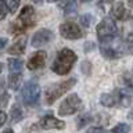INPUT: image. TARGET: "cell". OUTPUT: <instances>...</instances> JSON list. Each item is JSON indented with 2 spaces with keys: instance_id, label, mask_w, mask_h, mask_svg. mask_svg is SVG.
<instances>
[{
  "instance_id": "obj_1",
  "label": "cell",
  "mask_w": 133,
  "mask_h": 133,
  "mask_svg": "<svg viewBox=\"0 0 133 133\" xmlns=\"http://www.w3.org/2000/svg\"><path fill=\"white\" fill-rule=\"evenodd\" d=\"M78 56L75 54L71 49H62L58 51V54L56 56V60L53 61L51 65V71L56 72L57 75H66L72 69L74 64L76 62Z\"/></svg>"
},
{
  "instance_id": "obj_2",
  "label": "cell",
  "mask_w": 133,
  "mask_h": 133,
  "mask_svg": "<svg viewBox=\"0 0 133 133\" xmlns=\"http://www.w3.org/2000/svg\"><path fill=\"white\" fill-rule=\"evenodd\" d=\"M35 10H33L32 6H25L22 10H21L19 15L15 18V21L12 22V25L10 26V32L14 33V35H18V33H25L28 29H31L33 25H35Z\"/></svg>"
},
{
  "instance_id": "obj_3",
  "label": "cell",
  "mask_w": 133,
  "mask_h": 133,
  "mask_svg": "<svg viewBox=\"0 0 133 133\" xmlns=\"http://www.w3.org/2000/svg\"><path fill=\"white\" fill-rule=\"evenodd\" d=\"M76 85V78H68L62 82H58V83H54V85H50L44 91V100L46 103L49 104H53L57 98H60L62 94H65L69 89Z\"/></svg>"
},
{
  "instance_id": "obj_4",
  "label": "cell",
  "mask_w": 133,
  "mask_h": 133,
  "mask_svg": "<svg viewBox=\"0 0 133 133\" xmlns=\"http://www.w3.org/2000/svg\"><path fill=\"white\" fill-rule=\"evenodd\" d=\"M96 32H97V37H98L100 43L108 44L114 40V37L116 35H118V26H116L115 21L112 19L111 17H107V18H104L101 22L97 25Z\"/></svg>"
},
{
  "instance_id": "obj_5",
  "label": "cell",
  "mask_w": 133,
  "mask_h": 133,
  "mask_svg": "<svg viewBox=\"0 0 133 133\" xmlns=\"http://www.w3.org/2000/svg\"><path fill=\"white\" fill-rule=\"evenodd\" d=\"M21 98L29 107L37 105L39 104V98H40V86L35 81L26 82L24 85L22 90H21Z\"/></svg>"
},
{
  "instance_id": "obj_6",
  "label": "cell",
  "mask_w": 133,
  "mask_h": 133,
  "mask_svg": "<svg viewBox=\"0 0 133 133\" xmlns=\"http://www.w3.org/2000/svg\"><path fill=\"white\" fill-rule=\"evenodd\" d=\"M82 108V100L78 94H69L66 96V98L60 104L58 107V115L66 116V115H72L75 112H78Z\"/></svg>"
},
{
  "instance_id": "obj_7",
  "label": "cell",
  "mask_w": 133,
  "mask_h": 133,
  "mask_svg": "<svg viewBox=\"0 0 133 133\" xmlns=\"http://www.w3.org/2000/svg\"><path fill=\"white\" fill-rule=\"evenodd\" d=\"M60 33L62 37L65 39H69V40H76V39H81L83 37V31L81 29V26L74 22V21H66V22L61 24L60 25Z\"/></svg>"
},
{
  "instance_id": "obj_8",
  "label": "cell",
  "mask_w": 133,
  "mask_h": 133,
  "mask_svg": "<svg viewBox=\"0 0 133 133\" xmlns=\"http://www.w3.org/2000/svg\"><path fill=\"white\" fill-rule=\"evenodd\" d=\"M54 37V33L50 31V29H39L37 32L33 33L32 36V46L33 47H39V46H43L49 42H51Z\"/></svg>"
},
{
  "instance_id": "obj_9",
  "label": "cell",
  "mask_w": 133,
  "mask_h": 133,
  "mask_svg": "<svg viewBox=\"0 0 133 133\" xmlns=\"http://www.w3.org/2000/svg\"><path fill=\"white\" fill-rule=\"evenodd\" d=\"M39 125L42 129H46V130H50V129H64L65 123L62 121L57 119L56 116L53 115H44L42 116L39 121Z\"/></svg>"
},
{
  "instance_id": "obj_10",
  "label": "cell",
  "mask_w": 133,
  "mask_h": 133,
  "mask_svg": "<svg viewBox=\"0 0 133 133\" xmlns=\"http://www.w3.org/2000/svg\"><path fill=\"white\" fill-rule=\"evenodd\" d=\"M46 56H47V54H46L44 51H42V50L33 53L28 60V68L32 69V71L33 69H40L46 62V58H47Z\"/></svg>"
},
{
  "instance_id": "obj_11",
  "label": "cell",
  "mask_w": 133,
  "mask_h": 133,
  "mask_svg": "<svg viewBox=\"0 0 133 133\" xmlns=\"http://www.w3.org/2000/svg\"><path fill=\"white\" fill-rule=\"evenodd\" d=\"M25 47H26V36L25 35H21L15 39V42L10 46L8 49V53L11 56H19L25 51Z\"/></svg>"
},
{
  "instance_id": "obj_12",
  "label": "cell",
  "mask_w": 133,
  "mask_h": 133,
  "mask_svg": "<svg viewBox=\"0 0 133 133\" xmlns=\"http://www.w3.org/2000/svg\"><path fill=\"white\" fill-rule=\"evenodd\" d=\"M112 15L118 21H126L130 17V12L128 11V8L125 7V4L122 2H116L112 6Z\"/></svg>"
},
{
  "instance_id": "obj_13",
  "label": "cell",
  "mask_w": 133,
  "mask_h": 133,
  "mask_svg": "<svg viewBox=\"0 0 133 133\" xmlns=\"http://www.w3.org/2000/svg\"><path fill=\"white\" fill-rule=\"evenodd\" d=\"M116 96H118V103L122 107H129L133 101V94H132V89L125 87V89H119L116 90Z\"/></svg>"
},
{
  "instance_id": "obj_14",
  "label": "cell",
  "mask_w": 133,
  "mask_h": 133,
  "mask_svg": "<svg viewBox=\"0 0 133 133\" xmlns=\"http://www.w3.org/2000/svg\"><path fill=\"white\" fill-rule=\"evenodd\" d=\"M100 103L103 104L104 107H114L116 103H118V96H116V91L114 93H104L100 96Z\"/></svg>"
},
{
  "instance_id": "obj_15",
  "label": "cell",
  "mask_w": 133,
  "mask_h": 133,
  "mask_svg": "<svg viewBox=\"0 0 133 133\" xmlns=\"http://www.w3.org/2000/svg\"><path fill=\"white\" fill-rule=\"evenodd\" d=\"M8 64V69H10V74H21L22 72V61L18 60V58H8L7 60Z\"/></svg>"
},
{
  "instance_id": "obj_16",
  "label": "cell",
  "mask_w": 133,
  "mask_h": 133,
  "mask_svg": "<svg viewBox=\"0 0 133 133\" xmlns=\"http://www.w3.org/2000/svg\"><path fill=\"white\" fill-rule=\"evenodd\" d=\"M100 51H101V54L105 58H108V60H115V58H119L121 57V53L116 49L111 47V46H110V47L101 46V47H100Z\"/></svg>"
},
{
  "instance_id": "obj_17",
  "label": "cell",
  "mask_w": 133,
  "mask_h": 133,
  "mask_svg": "<svg viewBox=\"0 0 133 133\" xmlns=\"http://www.w3.org/2000/svg\"><path fill=\"white\" fill-rule=\"evenodd\" d=\"M8 93H7V89H6V81L4 78H0V105L2 107H6L8 104Z\"/></svg>"
},
{
  "instance_id": "obj_18",
  "label": "cell",
  "mask_w": 133,
  "mask_h": 133,
  "mask_svg": "<svg viewBox=\"0 0 133 133\" xmlns=\"http://www.w3.org/2000/svg\"><path fill=\"white\" fill-rule=\"evenodd\" d=\"M24 116V112H22V108H21L19 104H14L11 107V111H10V118L12 122H19Z\"/></svg>"
},
{
  "instance_id": "obj_19",
  "label": "cell",
  "mask_w": 133,
  "mask_h": 133,
  "mask_svg": "<svg viewBox=\"0 0 133 133\" xmlns=\"http://www.w3.org/2000/svg\"><path fill=\"white\" fill-rule=\"evenodd\" d=\"M21 76H22V74H10L8 75V87H10L11 90L19 89Z\"/></svg>"
},
{
  "instance_id": "obj_20",
  "label": "cell",
  "mask_w": 133,
  "mask_h": 133,
  "mask_svg": "<svg viewBox=\"0 0 133 133\" xmlns=\"http://www.w3.org/2000/svg\"><path fill=\"white\" fill-rule=\"evenodd\" d=\"M90 122H91V115H89V114H82V115H79L78 119H76V128H78V129H82V128L87 126Z\"/></svg>"
},
{
  "instance_id": "obj_21",
  "label": "cell",
  "mask_w": 133,
  "mask_h": 133,
  "mask_svg": "<svg viewBox=\"0 0 133 133\" xmlns=\"http://www.w3.org/2000/svg\"><path fill=\"white\" fill-rule=\"evenodd\" d=\"M64 12H74L76 10V0H66L65 3L60 4Z\"/></svg>"
},
{
  "instance_id": "obj_22",
  "label": "cell",
  "mask_w": 133,
  "mask_h": 133,
  "mask_svg": "<svg viewBox=\"0 0 133 133\" xmlns=\"http://www.w3.org/2000/svg\"><path fill=\"white\" fill-rule=\"evenodd\" d=\"M129 132H130V126L128 123H119L112 128L111 130V133H129Z\"/></svg>"
},
{
  "instance_id": "obj_23",
  "label": "cell",
  "mask_w": 133,
  "mask_h": 133,
  "mask_svg": "<svg viewBox=\"0 0 133 133\" xmlns=\"http://www.w3.org/2000/svg\"><path fill=\"white\" fill-rule=\"evenodd\" d=\"M19 3H21V0H6L7 10L10 11V12H14V11H17V8L19 7Z\"/></svg>"
},
{
  "instance_id": "obj_24",
  "label": "cell",
  "mask_w": 133,
  "mask_h": 133,
  "mask_svg": "<svg viewBox=\"0 0 133 133\" xmlns=\"http://www.w3.org/2000/svg\"><path fill=\"white\" fill-rule=\"evenodd\" d=\"M125 46H126V53L128 54H133V32L128 35L126 42H125Z\"/></svg>"
},
{
  "instance_id": "obj_25",
  "label": "cell",
  "mask_w": 133,
  "mask_h": 133,
  "mask_svg": "<svg viewBox=\"0 0 133 133\" xmlns=\"http://www.w3.org/2000/svg\"><path fill=\"white\" fill-rule=\"evenodd\" d=\"M81 22H82V25L83 26H90L91 25V22H93V15H89V14H83L82 17H81Z\"/></svg>"
},
{
  "instance_id": "obj_26",
  "label": "cell",
  "mask_w": 133,
  "mask_h": 133,
  "mask_svg": "<svg viewBox=\"0 0 133 133\" xmlns=\"http://www.w3.org/2000/svg\"><path fill=\"white\" fill-rule=\"evenodd\" d=\"M7 6H6V0H0V21L6 18V15H7Z\"/></svg>"
},
{
  "instance_id": "obj_27",
  "label": "cell",
  "mask_w": 133,
  "mask_h": 133,
  "mask_svg": "<svg viewBox=\"0 0 133 133\" xmlns=\"http://www.w3.org/2000/svg\"><path fill=\"white\" fill-rule=\"evenodd\" d=\"M123 82L129 89H133V75L132 74H125L123 75Z\"/></svg>"
},
{
  "instance_id": "obj_28",
  "label": "cell",
  "mask_w": 133,
  "mask_h": 133,
  "mask_svg": "<svg viewBox=\"0 0 133 133\" xmlns=\"http://www.w3.org/2000/svg\"><path fill=\"white\" fill-rule=\"evenodd\" d=\"M90 66H91V64H90L89 61H83V62H82V71H83L86 75L90 74Z\"/></svg>"
},
{
  "instance_id": "obj_29",
  "label": "cell",
  "mask_w": 133,
  "mask_h": 133,
  "mask_svg": "<svg viewBox=\"0 0 133 133\" xmlns=\"http://www.w3.org/2000/svg\"><path fill=\"white\" fill-rule=\"evenodd\" d=\"M87 133H108L107 130H104L103 128H90Z\"/></svg>"
},
{
  "instance_id": "obj_30",
  "label": "cell",
  "mask_w": 133,
  "mask_h": 133,
  "mask_svg": "<svg viewBox=\"0 0 133 133\" xmlns=\"http://www.w3.org/2000/svg\"><path fill=\"white\" fill-rule=\"evenodd\" d=\"M6 119H7V115H6V112L0 110V128L4 125V122H6Z\"/></svg>"
},
{
  "instance_id": "obj_31",
  "label": "cell",
  "mask_w": 133,
  "mask_h": 133,
  "mask_svg": "<svg viewBox=\"0 0 133 133\" xmlns=\"http://www.w3.org/2000/svg\"><path fill=\"white\" fill-rule=\"evenodd\" d=\"M6 44H7V39L6 37H0V51L6 47Z\"/></svg>"
},
{
  "instance_id": "obj_32",
  "label": "cell",
  "mask_w": 133,
  "mask_h": 133,
  "mask_svg": "<svg viewBox=\"0 0 133 133\" xmlns=\"http://www.w3.org/2000/svg\"><path fill=\"white\" fill-rule=\"evenodd\" d=\"M93 49H94V44L91 43V42H87V43H86V46H85V51L87 53L89 50H93Z\"/></svg>"
},
{
  "instance_id": "obj_33",
  "label": "cell",
  "mask_w": 133,
  "mask_h": 133,
  "mask_svg": "<svg viewBox=\"0 0 133 133\" xmlns=\"http://www.w3.org/2000/svg\"><path fill=\"white\" fill-rule=\"evenodd\" d=\"M128 118L130 119V121H133V110H132V111H130V112H129V114H128Z\"/></svg>"
},
{
  "instance_id": "obj_34",
  "label": "cell",
  "mask_w": 133,
  "mask_h": 133,
  "mask_svg": "<svg viewBox=\"0 0 133 133\" xmlns=\"http://www.w3.org/2000/svg\"><path fill=\"white\" fill-rule=\"evenodd\" d=\"M3 133H14V130H12L11 128H8V129H6V130H4Z\"/></svg>"
},
{
  "instance_id": "obj_35",
  "label": "cell",
  "mask_w": 133,
  "mask_h": 133,
  "mask_svg": "<svg viewBox=\"0 0 133 133\" xmlns=\"http://www.w3.org/2000/svg\"><path fill=\"white\" fill-rule=\"evenodd\" d=\"M31 2L36 3V4H42V2H43V0H31Z\"/></svg>"
},
{
  "instance_id": "obj_36",
  "label": "cell",
  "mask_w": 133,
  "mask_h": 133,
  "mask_svg": "<svg viewBox=\"0 0 133 133\" xmlns=\"http://www.w3.org/2000/svg\"><path fill=\"white\" fill-rule=\"evenodd\" d=\"M2 71H3V64L0 62V74H2Z\"/></svg>"
},
{
  "instance_id": "obj_37",
  "label": "cell",
  "mask_w": 133,
  "mask_h": 133,
  "mask_svg": "<svg viewBox=\"0 0 133 133\" xmlns=\"http://www.w3.org/2000/svg\"><path fill=\"white\" fill-rule=\"evenodd\" d=\"M128 2H129V4H130V6L133 7V0H128Z\"/></svg>"
},
{
  "instance_id": "obj_38",
  "label": "cell",
  "mask_w": 133,
  "mask_h": 133,
  "mask_svg": "<svg viewBox=\"0 0 133 133\" xmlns=\"http://www.w3.org/2000/svg\"><path fill=\"white\" fill-rule=\"evenodd\" d=\"M82 2H90V0H82Z\"/></svg>"
}]
</instances>
